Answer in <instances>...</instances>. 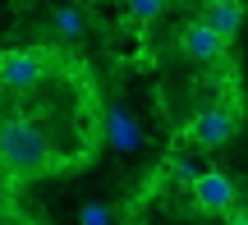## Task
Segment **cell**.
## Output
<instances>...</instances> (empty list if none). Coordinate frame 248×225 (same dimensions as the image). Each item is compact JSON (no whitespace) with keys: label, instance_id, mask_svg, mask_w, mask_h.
<instances>
[{"label":"cell","instance_id":"cell-6","mask_svg":"<svg viewBox=\"0 0 248 225\" xmlns=\"http://www.w3.org/2000/svg\"><path fill=\"white\" fill-rule=\"evenodd\" d=\"M207 28H212L221 42H234V37H239V28H244V5H239V0L212 5V9H207Z\"/></svg>","mask_w":248,"mask_h":225},{"label":"cell","instance_id":"cell-3","mask_svg":"<svg viewBox=\"0 0 248 225\" xmlns=\"http://www.w3.org/2000/svg\"><path fill=\"white\" fill-rule=\"evenodd\" d=\"M42 78H46V51H23V46L0 51V88L5 92H32Z\"/></svg>","mask_w":248,"mask_h":225},{"label":"cell","instance_id":"cell-4","mask_svg":"<svg viewBox=\"0 0 248 225\" xmlns=\"http://www.w3.org/2000/svg\"><path fill=\"white\" fill-rule=\"evenodd\" d=\"M193 202L207 216H230L234 202H239V189H234V180L225 170H202L193 180Z\"/></svg>","mask_w":248,"mask_h":225},{"label":"cell","instance_id":"cell-12","mask_svg":"<svg viewBox=\"0 0 248 225\" xmlns=\"http://www.w3.org/2000/svg\"><path fill=\"white\" fill-rule=\"evenodd\" d=\"M225 225H248V211H239V207H234L230 216H225Z\"/></svg>","mask_w":248,"mask_h":225},{"label":"cell","instance_id":"cell-11","mask_svg":"<svg viewBox=\"0 0 248 225\" xmlns=\"http://www.w3.org/2000/svg\"><path fill=\"white\" fill-rule=\"evenodd\" d=\"M83 225H110V211L101 207V202H88V207H83Z\"/></svg>","mask_w":248,"mask_h":225},{"label":"cell","instance_id":"cell-1","mask_svg":"<svg viewBox=\"0 0 248 225\" xmlns=\"http://www.w3.org/2000/svg\"><path fill=\"white\" fill-rule=\"evenodd\" d=\"M51 138H46L42 124L14 115L0 124V170L9 180H32V175L51 170Z\"/></svg>","mask_w":248,"mask_h":225},{"label":"cell","instance_id":"cell-7","mask_svg":"<svg viewBox=\"0 0 248 225\" xmlns=\"http://www.w3.org/2000/svg\"><path fill=\"white\" fill-rule=\"evenodd\" d=\"M110 138H115L120 147H138L142 143V134H138V124H133L124 110H110Z\"/></svg>","mask_w":248,"mask_h":225},{"label":"cell","instance_id":"cell-8","mask_svg":"<svg viewBox=\"0 0 248 225\" xmlns=\"http://www.w3.org/2000/svg\"><path fill=\"white\" fill-rule=\"evenodd\" d=\"M55 32H60V37H78V32H83V14H78L74 5L55 9Z\"/></svg>","mask_w":248,"mask_h":225},{"label":"cell","instance_id":"cell-2","mask_svg":"<svg viewBox=\"0 0 248 225\" xmlns=\"http://www.w3.org/2000/svg\"><path fill=\"white\" fill-rule=\"evenodd\" d=\"M234 129H239V110L230 101H216V106H202L188 120V143L202 147V152H216L234 138Z\"/></svg>","mask_w":248,"mask_h":225},{"label":"cell","instance_id":"cell-5","mask_svg":"<svg viewBox=\"0 0 248 225\" xmlns=\"http://www.w3.org/2000/svg\"><path fill=\"white\" fill-rule=\"evenodd\" d=\"M179 46H184V55H188V60H198V64L221 60V51H225V42L212 32V28H207V18L188 23V28H184V37H179Z\"/></svg>","mask_w":248,"mask_h":225},{"label":"cell","instance_id":"cell-9","mask_svg":"<svg viewBox=\"0 0 248 225\" xmlns=\"http://www.w3.org/2000/svg\"><path fill=\"white\" fill-rule=\"evenodd\" d=\"M124 9H129L133 18H156L161 9H166V0H124Z\"/></svg>","mask_w":248,"mask_h":225},{"label":"cell","instance_id":"cell-13","mask_svg":"<svg viewBox=\"0 0 248 225\" xmlns=\"http://www.w3.org/2000/svg\"><path fill=\"white\" fill-rule=\"evenodd\" d=\"M202 5H207V9H212V5H225V0H202Z\"/></svg>","mask_w":248,"mask_h":225},{"label":"cell","instance_id":"cell-10","mask_svg":"<svg viewBox=\"0 0 248 225\" xmlns=\"http://www.w3.org/2000/svg\"><path fill=\"white\" fill-rule=\"evenodd\" d=\"M170 175H175L179 184H188V189H193V180H198V175H202V170H193V165H188L184 156H175V161H170Z\"/></svg>","mask_w":248,"mask_h":225}]
</instances>
